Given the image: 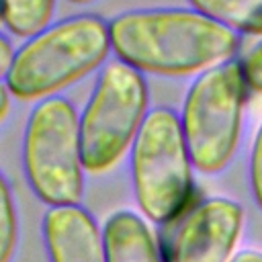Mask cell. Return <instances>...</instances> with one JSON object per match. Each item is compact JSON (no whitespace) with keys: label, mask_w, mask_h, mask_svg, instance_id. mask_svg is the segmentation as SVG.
I'll use <instances>...</instances> for the list:
<instances>
[{"label":"cell","mask_w":262,"mask_h":262,"mask_svg":"<svg viewBox=\"0 0 262 262\" xmlns=\"http://www.w3.org/2000/svg\"><path fill=\"white\" fill-rule=\"evenodd\" d=\"M119 61L141 74L199 76L237 57L239 35L188 8H133L108 20Z\"/></svg>","instance_id":"cell-1"},{"label":"cell","mask_w":262,"mask_h":262,"mask_svg":"<svg viewBox=\"0 0 262 262\" xmlns=\"http://www.w3.org/2000/svg\"><path fill=\"white\" fill-rule=\"evenodd\" d=\"M111 53L108 20L90 12L72 14L49 23L14 49L4 84L12 98L39 102L100 70Z\"/></svg>","instance_id":"cell-2"},{"label":"cell","mask_w":262,"mask_h":262,"mask_svg":"<svg viewBox=\"0 0 262 262\" xmlns=\"http://www.w3.org/2000/svg\"><path fill=\"white\" fill-rule=\"evenodd\" d=\"M129 168L133 196L147 223H174L190 207L194 166L176 111H147L129 151Z\"/></svg>","instance_id":"cell-3"},{"label":"cell","mask_w":262,"mask_h":262,"mask_svg":"<svg viewBox=\"0 0 262 262\" xmlns=\"http://www.w3.org/2000/svg\"><path fill=\"white\" fill-rule=\"evenodd\" d=\"M250 92L239 57L192 80L178 119L196 172L213 176L229 168L239 149Z\"/></svg>","instance_id":"cell-4"},{"label":"cell","mask_w":262,"mask_h":262,"mask_svg":"<svg viewBox=\"0 0 262 262\" xmlns=\"http://www.w3.org/2000/svg\"><path fill=\"white\" fill-rule=\"evenodd\" d=\"M23 170L35 196L47 207L80 205L86 168L80 113L61 94L35 102L23 135Z\"/></svg>","instance_id":"cell-5"},{"label":"cell","mask_w":262,"mask_h":262,"mask_svg":"<svg viewBox=\"0 0 262 262\" xmlns=\"http://www.w3.org/2000/svg\"><path fill=\"white\" fill-rule=\"evenodd\" d=\"M147 84L141 72L108 59L80 113L82 158L88 174L113 170L133 147L147 117Z\"/></svg>","instance_id":"cell-6"},{"label":"cell","mask_w":262,"mask_h":262,"mask_svg":"<svg viewBox=\"0 0 262 262\" xmlns=\"http://www.w3.org/2000/svg\"><path fill=\"white\" fill-rule=\"evenodd\" d=\"M244 207L225 196L190 205L176 221L166 262H231L244 231Z\"/></svg>","instance_id":"cell-7"},{"label":"cell","mask_w":262,"mask_h":262,"mask_svg":"<svg viewBox=\"0 0 262 262\" xmlns=\"http://www.w3.org/2000/svg\"><path fill=\"white\" fill-rule=\"evenodd\" d=\"M41 233L49 262H106L102 227L82 205L47 207Z\"/></svg>","instance_id":"cell-8"},{"label":"cell","mask_w":262,"mask_h":262,"mask_svg":"<svg viewBox=\"0 0 262 262\" xmlns=\"http://www.w3.org/2000/svg\"><path fill=\"white\" fill-rule=\"evenodd\" d=\"M106 262H166L151 223L135 211H115L102 225Z\"/></svg>","instance_id":"cell-9"},{"label":"cell","mask_w":262,"mask_h":262,"mask_svg":"<svg viewBox=\"0 0 262 262\" xmlns=\"http://www.w3.org/2000/svg\"><path fill=\"white\" fill-rule=\"evenodd\" d=\"M188 4L237 35L262 39V0H188Z\"/></svg>","instance_id":"cell-10"},{"label":"cell","mask_w":262,"mask_h":262,"mask_svg":"<svg viewBox=\"0 0 262 262\" xmlns=\"http://www.w3.org/2000/svg\"><path fill=\"white\" fill-rule=\"evenodd\" d=\"M0 8L8 33L29 39L53 23L55 0H0Z\"/></svg>","instance_id":"cell-11"},{"label":"cell","mask_w":262,"mask_h":262,"mask_svg":"<svg viewBox=\"0 0 262 262\" xmlns=\"http://www.w3.org/2000/svg\"><path fill=\"white\" fill-rule=\"evenodd\" d=\"M18 211L12 186L0 170V262H12L18 248Z\"/></svg>","instance_id":"cell-12"},{"label":"cell","mask_w":262,"mask_h":262,"mask_svg":"<svg viewBox=\"0 0 262 262\" xmlns=\"http://www.w3.org/2000/svg\"><path fill=\"white\" fill-rule=\"evenodd\" d=\"M248 180H250V190L252 196L262 211V123L256 131L254 145L250 151V164H248Z\"/></svg>","instance_id":"cell-13"},{"label":"cell","mask_w":262,"mask_h":262,"mask_svg":"<svg viewBox=\"0 0 262 262\" xmlns=\"http://www.w3.org/2000/svg\"><path fill=\"white\" fill-rule=\"evenodd\" d=\"M239 63L250 90L262 94V39L239 57Z\"/></svg>","instance_id":"cell-14"},{"label":"cell","mask_w":262,"mask_h":262,"mask_svg":"<svg viewBox=\"0 0 262 262\" xmlns=\"http://www.w3.org/2000/svg\"><path fill=\"white\" fill-rule=\"evenodd\" d=\"M12 57H14V47H12L10 39L0 33V82H4V78L10 70V63H12Z\"/></svg>","instance_id":"cell-15"},{"label":"cell","mask_w":262,"mask_h":262,"mask_svg":"<svg viewBox=\"0 0 262 262\" xmlns=\"http://www.w3.org/2000/svg\"><path fill=\"white\" fill-rule=\"evenodd\" d=\"M10 106H12V94H10L8 86L4 82H0V123L8 117Z\"/></svg>","instance_id":"cell-16"},{"label":"cell","mask_w":262,"mask_h":262,"mask_svg":"<svg viewBox=\"0 0 262 262\" xmlns=\"http://www.w3.org/2000/svg\"><path fill=\"white\" fill-rule=\"evenodd\" d=\"M231 262H262V252H258V250H242V252H235Z\"/></svg>","instance_id":"cell-17"},{"label":"cell","mask_w":262,"mask_h":262,"mask_svg":"<svg viewBox=\"0 0 262 262\" xmlns=\"http://www.w3.org/2000/svg\"><path fill=\"white\" fill-rule=\"evenodd\" d=\"M70 4H76V6H86V4H92L96 0H68Z\"/></svg>","instance_id":"cell-18"},{"label":"cell","mask_w":262,"mask_h":262,"mask_svg":"<svg viewBox=\"0 0 262 262\" xmlns=\"http://www.w3.org/2000/svg\"><path fill=\"white\" fill-rule=\"evenodd\" d=\"M0 23H2V8H0Z\"/></svg>","instance_id":"cell-19"}]
</instances>
